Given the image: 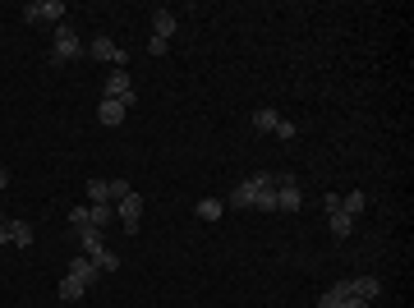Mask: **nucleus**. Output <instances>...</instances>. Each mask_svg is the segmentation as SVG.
Returning <instances> with one entry per match:
<instances>
[{
  "label": "nucleus",
  "mask_w": 414,
  "mask_h": 308,
  "mask_svg": "<svg viewBox=\"0 0 414 308\" xmlns=\"http://www.w3.org/2000/svg\"><path fill=\"white\" fill-rule=\"evenodd\" d=\"M331 295H336V299H364V304H373V299L382 295V281H377V276H355V281H336V285H331Z\"/></svg>",
  "instance_id": "nucleus-1"
},
{
  "label": "nucleus",
  "mask_w": 414,
  "mask_h": 308,
  "mask_svg": "<svg viewBox=\"0 0 414 308\" xmlns=\"http://www.w3.org/2000/svg\"><path fill=\"white\" fill-rule=\"evenodd\" d=\"M78 56H87V47L74 37V28H69V23H60V28H56V42H51V60H56V65H69V60H78Z\"/></svg>",
  "instance_id": "nucleus-2"
},
{
  "label": "nucleus",
  "mask_w": 414,
  "mask_h": 308,
  "mask_svg": "<svg viewBox=\"0 0 414 308\" xmlns=\"http://www.w3.org/2000/svg\"><path fill=\"white\" fill-rule=\"evenodd\" d=\"M60 14H65L60 0H32V5H23V23H56L60 28Z\"/></svg>",
  "instance_id": "nucleus-3"
},
{
  "label": "nucleus",
  "mask_w": 414,
  "mask_h": 308,
  "mask_svg": "<svg viewBox=\"0 0 414 308\" xmlns=\"http://www.w3.org/2000/svg\"><path fill=\"white\" fill-rule=\"evenodd\" d=\"M272 180H276V212H299V207H304L299 184L290 180V175H272Z\"/></svg>",
  "instance_id": "nucleus-4"
},
{
  "label": "nucleus",
  "mask_w": 414,
  "mask_h": 308,
  "mask_svg": "<svg viewBox=\"0 0 414 308\" xmlns=\"http://www.w3.org/2000/svg\"><path fill=\"white\" fill-rule=\"evenodd\" d=\"M87 56L92 60H106V65H116V69H125V60H129V51H120L111 37H92V47H87Z\"/></svg>",
  "instance_id": "nucleus-5"
},
{
  "label": "nucleus",
  "mask_w": 414,
  "mask_h": 308,
  "mask_svg": "<svg viewBox=\"0 0 414 308\" xmlns=\"http://www.w3.org/2000/svg\"><path fill=\"white\" fill-rule=\"evenodd\" d=\"M106 97H111V101H120V106H134V83H129L125 69H116V74L106 78Z\"/></svg>",
  "instance_id": "nucleus-6"
},
{
  "label": "nucleus",
  "mask_w": 414,
  "mask_h": 308,
  "mask_svg": "<svg viewBox=\"0 0 414 308\" xmlns=\"http://www.w3.org/2000/svg\"><path fill=\"white\" fill-rule=\"evenodd\" d=\"M116 207H120V226H125V230H138V221H143V198L129 193V198H120Z\"/></svg>",
  "instance_id": "nucleus-7"
},
{
  "label": "nucleus",
  "mask_w": 414,
  "mask_h": 308,
  "mask_svg": "<svg viewBox=\"0 0 414 308\" xmlns=\"http://www.w3.org/2000/svg\"><path fill=\"white\" fill-rule=\"evenodd\" d=\"M180 28V19H175V10H166V5H157L152 10V37H162V42H171V32Z\"/></svg>",
  "instance_id": "nucleus-8"
},
{
  "label": "nucleus",
  "mask_w": 414,
  "mask_h": 308,
  "mask_svg": "<svg viewBox=\"0 0 414 308\" xmlns=\"http://www.w3.org/2000/svg\"><path fill=\"white\" fill-rule=\"evenodd\" d=\"M253 207H258V212H276V180H272V175H262V180H258Z\"/></svg>",
  "instance_id": "nucleus-9"
},
{
  "label": "nucleus",
  "mask_w": 414,
  "mask_h": 308,
  "mask_svg": "<svg viewBox=\"0 0 414 308\" xmlns=\"http://www.w3.org/2000/svg\"><path fill=\"white\" fill-rule=\"evenodd\" d=\"M125 116H129V106H120V101H111V97H102V106H97V120L102 125H125Z\"/></svg>",
  "instance_id": "nucleus-10"
},
{
  "label": "nucleus",
  "mask_w": 414,
  "mask_h": 308,
  "mask_svg": "<svg viewBox=\"0 0 414 308\" xmlns=\"http://www.w3.org/2000/svg\"><path fill=\"white\" fill-rule=\"evenodd\" d=\"M258 180H262V175H253V180H244L240 189L231 193V207H253V193H258Z\"/></svg>",
  "instance_id": "nucleus-11"
},
{
  "label": "nucleus",
  "mask_w": 414,
  "mask_h": 308,
  "mask_svg": "<svg viewBox=\"0 0 414 308\" xmlns=\"http://www.w3.org/2000/svg\"><path fill=\"white\" fill-rule=\"evenodd\" d=\"M83 258H87V262H92V267H97V271H116V267H120V258H116V253H111V249H106V244H102V249H97V253H83Z\"/></svg>",
  "instance_id": "nucleus-12"
},
{
  "label": "nucleus",
  "mask_w": 414,
  "mask_h": 308,
  "mask_svg": "<svg viewBox=\"0 0 414 308\" xmlns=\"http://www.w3.org/2000/svg\"><path fill=\"white\" fill-rule=\"evenodd\" d=\"M193 212H198V221H221V212H226V202H221V198H202L198 207H193Z\"/></svg>",
  "instance_id": "nucleus-13"
},
{
  "label": "nucleus",
  "mask_w": 414,
  "mask_h": 308,
  "mask_svg": "<svg viewBox=\"0 0 414 308\" xmlns=\"http://www.w3.org/2000/svg\"><path fill=\"white\" fill-rule=\"evenodd\" d=\"M5 235H10V244H19V249H28V244H32V226L28 221H10V226H5Z\"/></svg>",
  "instance_id": "nucleus-14"
},
{
  "label": "nucleus",
  "mask_w": 414,
  "mask_h": 308,
  "mask_svg": "<svg viewBox=\"0 0 414 308\" xmlns=\"http://www.w3.org/2000/svg\"><path fill=\"white\" fill-rule=\"evenodd\" d=\"M69 276H78V281H83V285H92V281L102 276V271H97V267H92V262H87V258H74V262H69Z\"/></svg>",
  "instance_id": "nucleus-15"
},
{
  "label": "nucleus",
  "mask_w": 414,
  "mask_h": 308,
  "mask_svg": "<svg viewBox=\"0 0 414 308\" xmlns=\"http://www.w3.org/2000/svg\"><path fill=\"white\" fill-rule=\"evenodd\" d=\"M253 125H258V134H272V129L281 125V116L272 106H258V111H253Z\"/></svg>",
  "instance_id": "nucleus-16"
},
{
  "label": "nucleus",
  "mask_w": 414,
  "mask_h": 308,
  "mask_svg": "<svg viewBox=\"0 0 414 308\" xmlns=\"http://www.w3.org/2000/svg\"><path fill=\"white\" fill-rule=\"evenodd\" d=\"M83 295H87V285H83L78 276H65V281H60V299H65V304H74V299H83Z\"/></svg>",
  "instance_id": "nucleus-17"
},
{
  "label": "nucleus",
  "mask_w": 414,
  "mask_h": 308,
  "mask_svg": "<svg viewBox=\"0 0 414 308\" xmlns=\"http://www.w3.org/2000/svg\"><path fill=\"white\" fill-rule=\"evenodd\" d=\"M364 207H368V193H346V198H341V212H346V216H359V212H364Z\"/></svg>",
  "instance_id": "nucleus-18"
},
{
  "label": "nucleus",
  "mask_w": 414,
  "mask_h": 308,
  "mask_svg": "<svg viewBox=\"0 0 414 308\" xmlns=\"http://www.w3.org/2000/svg\"><path fill=\"white\" fill-rule=\"evenodd\" d=\"M327 226H331V235H350V230H355V216H346L336 207V212H327Z\"/></svg>",
  "instance_id": "nucleus-19"
},
{
  "label": "nucleus",
  "mask_w": 414,
  "mask_h": 308,
  "mask_svg": "<svg viewBox=\"0 0 414 308\" xmlns=\"http://www.w3.org/2000/svg\"><path fill=\"white\" fill-rule=\"evenodd\" d=\"M318 308H373V304H364V299H336V295L327 290V295L318 299Z\"/></svg>",
  "instance_id": "nucleus-20"
},
{
  "label": "nucleus",
  "mask_w": 414,
  "mask_h": 308,
  "mask_svg": "<svg viewBox=\"0 0 414 308\" xmlns=\"http://www.w3.org/2000/svg\"><path fill=\"white\" fill-rule=\"evenodd\" d=\"M78 244H83V253H97L106 240H102V230H97V226H87V230H78Z\"/></svg>",
  "instance_id": "nucleus-21"
},
{
  "label": "nucleus",
  "mask_w": 414,
  "mask_h": 308,
  "mask_svg": "<svg viewBox=\"0 0 414 308\" xmlns=\"http://www.w3.org/2000/svg\"><path fill=\"white\" fill-rule=\"evenodd\" d=\"M87 226H92V212H87V207H74V212H69V230H87Z\"/></svg>",
  "instance_id": "nucleus-22"
},
{
  "label": "nucleus",
  "mask_w": 414,
  "mask_h": 308,
  "mask_svg": "<svg viewBox=\"0 0 414 308\" xmlns=\"http://www.w3.org/2000/svg\"><path fill=\"white\" fill-rule=\"evenodd\" d=\"M129 193H134V189H129V180H111L106 184V202H120V198H129Z\"/></svg>",
  "instance_id": "nucleus-23"
},
{
  "label": "nucleus",
  "mask_w": 414,
  "mask_h": 308,
  "mask_svg": "<svg viewBox=\"0 0 414 308\" xmlns=\"http://www.w3.org/2000/svg\"><path fill=\"white\" fill-rule=\"evenodd\" d=\"M92 212V226L97 230H106V221H111V202H97V207H87Z\"/></svg>",
  "instance_id": "nucleus-24"
},
{
  "label": "nucleus",
  "mask_w": 414,
  "mask_h": 308,
  "mask_svg": "<svg viewBox=\"0 0 414 308\" xmlns=\"http://www.w3.org/2000/svg\"><path fill=\"white\" fill-rule=\"evenodd\" d=\"M87 207H97V202H106V180H87Z\"/></svg>",
  "instance_id": "nucleus-25"
},
{
  "label": "nucleus",
  "mask_w": 414,
  "mask_h": 308,
  "mask_svg": "<svg viewBox=\"0 0 414 308\" xmlns=\"http://www.w3.org/2000/svg\"><path fill=\"white\" fill-rule=\"evenodd\" d=\"M272 134H276V138H286V143H295V134H299V125H295V120H281V125H276V129H272Z\"/></svg>",
  "instance_id": "nucleus-26"
},
{
  "label": "nucleus",
  "mask_w": 414,
  "mask_h": 308,
  "mask_svg": "<svg viewBox=\"0 0 414 308\" xmlns=\"http://www.w3.org/2000/svg\"><path fill=\"white\" fill-rule=\"evenodd\" d=\"M166 51H171V42H162V37L147 42V56H166Z\"/></svg>",
  "instance_id": "nucleus-27"
},
{
  "label": "nucleus",
  "mask_w": 414,
  "mask_h": 308,
  "mask_svg": "<svg viewBox=\"0 0 414 308\" xmlns=\"http://www.w3.org/2000/svg\"><path fill=\"white\" fill-rule=\"evenodd\" d=\"M5 184H10V171H5V166H0V189H5Z\"/></svg>",
  "instance_id": "nucleus-28"
},
{
  "label": "nucleus",
  "mask_w": 414,
  "mask_h": 308,
  "mask_svg": "<svg viewBox=\"0 0 414 308\" xmlns=\"http://www.w3.org/2000/svg\"><path fill=\"white\" fill-rule=\"evenodd\" d=\"M5 226H10V221H5V216H0V230H5Z\"/></svg>",
  "instance_id": "nucleus-29"
}]
</instances>
